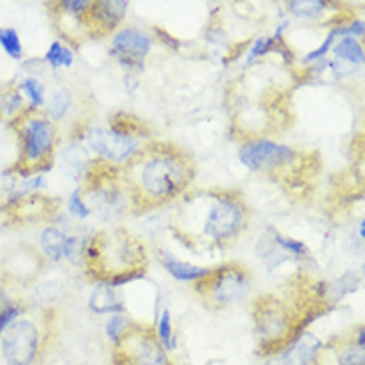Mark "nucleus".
I'll use <instances>...</instances> for the list:
<instances>
[{
	"label": "nucleus",
	"mask_w": 365,
	"mask_h": 365,
	"mask_svg": "<svg viewBox=\"0 0 365 365\" xmlns=\"http://www.w3.org/2000/svg\"><path fill=\"white\" fill-rule=\"evenodd\" d=\"M174 206L170 232L192 252L234 246L252 220V210L237 187L190 190Z\"/></svg>",
	"instance_id": "obj_1"
},
{
	"label": "nucleus",
	"mask_w": 365,
	"mask_h": 365,
	"mask_svg": "<svg viewBox=\"0 0 365 365\" xmlns=\"http://www.w3.org/2000/svg\"><path fill=\"white\" fill-rule=\"evenodd\" d=\"M196 174V158L168 140H150L120 166L130 212L136 216L176 204L192 190Z\"/></svg>",
	"instance_id": "obj_2"
},
{
	"label": "nucleus",
	"mask_w": 365,
	"mask_h": 365,
	"mask_svg": "<svg viewBox=\"0 0 365 365\" xmlns=\"http://www.w3.org/2000/svg\"><path fill=\"white\" fill-rule=\"evenodd\" d=\"M230 136L237 144L272 138L294 122L289 90L269 78L262 66L230 84Z\"/></svg>",
	"instance_id": "obj_3"
},
{
	"label": "nucleus",
	"mask_w": 365,
	"mask_h": 365,
	"mask_svg": "<svg viewBox=\"0 0 365 365\" xmlns=\"http://www.w3.org/2000/svg\"><path fill=\"white\" fill-rule=\"evenodd\" d=\"M80 259L90 279L122 287L146 276L150 254L142 237L132 234L128 227H114L84 237Z\"/></svg>",
	"instance_id": "obj_4"
},
{
	"label": "nucleus",
	"mask_w": 365,
	"mask_h": 365,
	"mask_svg": "<svg viewBox=\"0 0 365 365\" xmlns=\"http://www.w3.org/2000/svg\"><path fill=\"white\" fill-rule=\"evenodd\" d=\"M237 158L262 178L282 184L289 196L306 194L317 180L322 160L314 150H299L272 138L247 140L240 144Z\"/></svg>",
	"instance_id": "obj_5"
},
{
	"label": "nucleus",
	"mask_w": 365,
	"mask_h": 365,
	"mask_svg": "<svg viewBox=\"0 0 365 365\" xmlns=\"http://www.w3.org/2000/svg\"><path fill=\"white\" fill-rule=\"evenodd\" d=\"M16 136L19 156L9 170L20 180L42 176L56 164L60 148V128L44 114V110L26 106L9 122Z\"/></svg>",
	"instance_id": "obj_6"
},
{
	"label": "nucleus",
	"mask_w": 365,
	"mask_h": 365,
	"mask_svg": "<svg viewBox=\"0 0 365 365\" xmlns=\"http://www.w3.org/2000/svg\"><path fill=\"white\" fill-rule=\"evenodd\" d=\"M252 272L240 262L210 267L202 279L192 284L197 299L212 312H222L240 304L252 289Z\"/></svg>",
	"instance_id": "obj_7"
},
{
	"label": "nucleus",
	"mask_w": 365,
	"mask_h": 365,
	"mask_svg": "<svg viewBox=\"0 0 365 365\" xmlns=\"http://www.w3.org/2000/svg\"><path fill=\"white\" fill-rule=\"evenodd\" d=\"M48 314L44 312L40 322L36 317L22 316L12 322L9 329L2 334L0 351L6 365H34L44 354L48 339L50 326L46 324Z\"/></svg>",
	"instance_id": "obj_8"
},
{
	"label": "nucleus",
	"mask_w": 365,
	"mask_h": 365,
	"mask_svg": "<svg viewBox=\"0 0 365 365\" xmlns=\"http://www.w3.org/2000/svg\"><path fill=\"white\" fill-rule=\"evenodd\" d=\"M60 212V202L56 197L40 192H22L9 196L0 204V216L4 217V226L20 227L46 224L56 220Z\"/></svg>",
	"instance_id": "obj_9"
},
{
	"label": "nucleus",
	"mask_w": 365,
	"mask_h": 365,
	"mask_svg": "<svg viewBox=\"0 0 365 365\" xmlns=\"http://www.w3.org/2000/svg\"><path fill=\"white\" fill-rule=\"evenodd\" d=\"M114 365H174L170 354L158 341L156 329L150 326H140L112 349Z\"/></svg>",
	"instance_id": "obj_10"
},
{
	"label": "nucleus",
	"mask_w": 365,
	"mask_h": 365,
	"mask_svg": "<svg viewBox=\"0 0 365 365\" xmlns=\"http://www.w3.org/2000/svg\"><path fill=\"white\" fill-rule=\"evenodd\" d=\"M46 257L40 254L38 247L22 244L9 252L0 264V286L26 287L36 284L44 272Z\"/></svg>",
	"instance_id": "obj_11"
},
{
	"label": "nucleus",
	"mask_w": 365,
	"mask_h": 365,
	"mask_svg": "<svg viewBox=\"0 0 365 365\" xmlns=\"http://www.w3.org/2000/svg\"><path fill=\"white\" fill-rule=\"evenodd\" d=\"M152 44H154V38L148 32L126 26V29H120L110 40V56L128 72H142Z\"/></svg>",
	"instance_id": "obj_12"
},
{
	"label": "nucleus",
	"mask_w": 365,
	"mask_h": 365,
	"mask_svg": "<svg viewBox=\"0 0 365 365\" xmlns=\"http://www.w3.org/2000/svg\"><path fill=\"white\" fill-rule=\"evenodd\" d=\"M88 0H58L50 2V16L52 24L62 42H68L72 46H80L88 40L84 12L88 9Z\"/></svg>",
	"instance_id": "obj_13"
},
{
	"label": "nucleus",
	"mask_w": 365,
	"mask_h": 365,
	"mask_svg": "<svg viewBox=\"0 0 365 365\" xmlns=\"http://www.w3.org/2000/svg\"><path fill=\"white\" fill-rule=\"evenodd\" d=\"M365 327L357 324L347 336H339L322 346L316 365H365Z\"/></svg>",
	"instance_id": "obj_14"
},
{
	"label": "nucleus",
	"mask_w": 365,
	"mask_h": 365,
	"mask_svg": "<svg viewBox=\"0 0 365 365\" xmlns=\"http://www.w3.org/2000/svg\"><path fill=\"white\" fill-rule=\"evenodd\" d=\"M126 0H96L90 2L84 12V24L88 32V40H100L114 36L120 30L122 20L126 19L128 12Z\"/></svg>",
	"instance_id": "obj_15"
},
{
	"label": "nucleus",
	"mask_w": 365,
	"mask_h": 365,
	"mask_svg": "<svg viewBox=\"0 0 365 365\" xmlns=\"http://www.w3.org/2000/svg\"><path fill=\"white\" fill-rule=\"evenodd\" d=\"M322 346L324 344L314 334L304 331L294 341H289L284 349L266 357L264 365H316L317 354H319Z\"/></svg>",
	"instance_id": "obj_16"
},
{
	"label": "nucleus",
	"mask_w": 365,
	"mask_h": 365,
	"mask_svg": "<svg viewBox=\"0 0 365 365\" xmlns=\"http://www.w3.org/2000/svg\"><path fill=\"white\" fill-rule=\"evenodd\" d=\"M156 256H158V262L164 266V269L168 272L170 276L178 282H190L194 284L197 279L206 276L210 267L194 266V264H187V262H182L176 256H172L170 252H164V250H156Z\"/></svg>",
	"instance_id": "obj_17"
},
{
	"label": "nucleus",
	"mask_w": 365,
	"mask_h": 365,
	"mask_svg": "<svg viewBox=\"0 0 365 365\" xmlns=\"http://www.w3.org/2000/svg\"><path fill=\"white\" fill-rule=\"evenodd\" d=\"M70 234H66L62 227L58 226H46L40 232L38 250L42 256L48 262H60L66 252V244H68Z\"/></svg>",
	"instance_id": "obj_18"
},
{
	"label": "nucleus",
	"mask_w": 365,
	"mask_h": 365,
	"mask_svg": "<svg viewBox=\"0 0 365 365\" xmlns=\"http://www.w3.org/2000/svg\"><path fill=\"white\" fill-rule=\"evenodd\" d=\"M88 307L94 314H122L124 304L116 287L98 284L88 297Z\"/></svg>",
	"instance_id": "obj_19"
},
{
	"label": "nucleus",
	"mask_w": 365,
	"mask_h": 365,
	"mask_svg": "<svg viewBox=\"0 0 365 365\" xmlns=\"http://www.w3.org/2000/svg\"><path fill=\"white\" fill-rule=\"evenodd\" d=\"M331 54L334 60L351 66V68H361L364 66V44L361 40L351 38V36H344V38H337L336 44L331 46Z\"/></svg>",
	"instance_id": "obj_20"
},
{
	"label": "nucleus",
	"mask_w": 365,
	"mask_h": 365,
	"mask_svg": "<svg viewBox=\"0 0 365 365\" xmlns=\"http://www.w3.org/2000/svg\"><path fill=\"white\" fill-rule=\"evenodd\" d=\"M341 6H334L331 2L326 0H292L287 2V10L296 16L304 20H322L329 12H337Z\"/></svg>",
	"instance_id": "obj_21"
},
{
	"label": "nucleus",
	"mask_w": 365,
	"mask_h": 365,
	"mask_svg": "<svg viewBox=\"0 0 365 365\" xmlns=\"http://www.w3.org/2000/svg\"><path fill=\"white\" fill-rule=\"evenodd\" d=\"M72 102H74V98H72V92L68 88H56L46 98V104L42 110L54 124H58L60 120H64L70 114Z\"/></svg>",
	"instance_id": "obj_22"
},
{
	"label": "nucleus",
	"mask_w": 365,
	"mask_h": 365,
	"mask_svg": "<svg viewBox=\"0 0 365 365\" xmlns=\"http://www.w3.org/2000/svg\"><path fill=\"white\" fill-rule=\"evenodd\" d=\"M24 314H26V304L20 299H14L6 287L0 286V336L9 329L12 322H16Z\"/></svg>",
	"instance_id": "obj_23"
},
{
	"label": "nucleus",
	"mask_w": 365,
	"mask_h": 365,
	"mask_svg": "<svg viewBox=\"0 0 365 365\" xmlns=\"http://www.w3.org/2000/svg\"><path fill=\"white\" fill-rule=\"evenodd\" d=\"M16 88L20 90V94L24 98L29 100V106L38 110L44 108V104H46V88L40 82V78H36V76H26V78L20 80Z\"/></svg>",
	"instance_id": "obj_24"
},
{
	"label": "nucleus",
	"mask_w": 365,
	"mask_h": 365,
	"mask_svg": "<svg viewBox=\"0 0 365 365\" xmlns=\"http://www.w3.org/2000/svg\"><path fill=\"white\" fill-rule=\"evenodd\" d=\"M134 327H136V322L128 314H124V312L122 314H112L108 322H106V336L112 341V346H118Z\"/></svg>",
	"instance_id": "obj_25"
},
{
	"label": "nucleus",
	"mask_w": 365,
	"mask_h": 365,
	"mask_svg": "<svg viewBox=\"0 0 365 365\" xmlns=\"http://www.w3.org/2000/svg\"><path fill=\"white\" fill-rule=\"evenodd\" d=\"M44 62H46L52 70L72 68V64H74V52H72V48H68L62 40H54L48 46V50H46Z\"/></svg>",
	"instance_id": "obj_26"
},
{
	"label": "nucleus",
	"mask_w": 365,
	"mask_h": 365,
	"mask_svg": "<svg viewBox=\"0 0 365 365\" xmlns=\"http://www.w3.org/2000/svg\"><path fill=\"white\" fill-rule=\"evenodd\" d=\"M156 336H158V341L164 346L166 351H174L176 349V336H174V327H172V314H170V309L166 307L164 312H162V316L158 317V322H156Z\"/></svg>",
	"instance_id": "obj_27"
},
{
	"label": "nucleus",
	"mask_w": 365,
	"mask_h": 365,
	"mask_svg": "<svg viewBox=\"0 0 365 365\" xmlns=\"http://www.w3.org/2000/svg\"><path fill=\"white\" fill-rule=\"evenodd\" d=\"M0 46H2V50L9 54L10 58L20 60L24 56V48H22L19 32L12 26H2L0 29Z\"/></svg>",
	"instance_id": "obj_28"
},
{
	"label": "nucleus",
	"mask_w": 365,
	"mask_h": 365,
	"mask_svg": "<svg viewBox=\"0 0 365 365\" xmlns=\"http://www.w3.org/2000/svg\"><path fill=\"white\" fill-rule=\"evenodd\" d=\"M274 46H276V40L272 36H259V38L254 40L252 48L247 52L246 58V68L254 66V62L259 58H266L267 54H274Z\"/></svg>",
	"instance_id": "obj_29"
},
{
	"label": "nucleus",
	"mask_w": 365,
	"mask_h": 365,
	"mask_svg": "<svg viewBox=\"0 0 365 365\" xmlns=\"http://www.w3.org/2000/svg\"><path fill=\"white\" fill-rule=\"evenodd\" d=\"M66 207H68V214L76 220H86V217L92 214V210L88 207V204L84 202V197L80 194V190H74L68 196V202H66Z\"/></svg>",
	"instance_id": "obj_30"
},
{
	"label": "nucleus",
	"mask_w": 365,
	"mask_h": 365,
	"mask_svg": "<svg viewBox=\"0 0 365 365\" xmlns=\"http://www.w3.org/2000/svg\"><path fill=\"white\" fill-rule=\"evenodd\" d=\"M154 34H156V38L164 44V46H168L170 50H180V46H182V42L180 40H176L172 34H168L166 30L162 29H154Z\"/></svg>",
	"instance_id": "obj_31"
},
{
	"label": "nucleus",
	"mask_w": 365,
	"mask_h": 365,
	"mask_svg": "<svg viewBox=\"0 0 365 365\" xmlns=\"http://www.w3.org/2000/svg\"><path fill=\"white\" fill-rule=\"evenodd\" d=\"M364 234H365V220L361 217V222H359V237L364 240Z\"/></svg>",
	"instance_id": "obj_32"
}]
</instances>
